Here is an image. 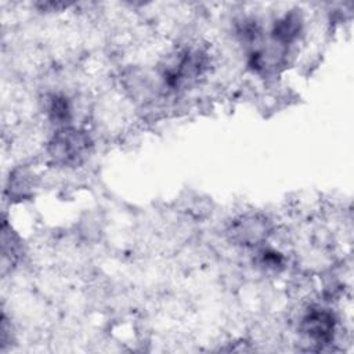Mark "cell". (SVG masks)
<instances>
[{"mask_svg":"<svg viewBox=\"0 0 354 354\" xmlns=\"http://www.w3.org/2000/svg\"><path fill=\"white\" fill-rule=\"evenodd\" d=\"M86 138L76 130L59 131L51 142V153L57 160L72 162L76 160L86 148Z\"/></svg>","mask_w":354,"mask_h":354,"instance_id":"1","label":"cell"},{"mask_svg":"<svg viewBox=\"0 0 354 354\" xmlns=\"http://www.w3.org/2000/svg\"><path fill=\"white\" fill-rule=\"evenodd\" d=\"M335 329V318L325 310H315L303 319V330L314 340L326 343L332 339Z\"/></svg>","mask_w":354,"mask_h":354,"instance_id":"2","label":"cell"},{"mask_svg":"<svg viewBox=\"0 0 354 354\" xmlns=\"http://www.w3.org/2000/svg\"><path fill=\"white\" fill-rule=\"evenodd\" d=\"M300 25H301V19L297 14L295 12L288 14L275 24L272 35L277 40L282 43L292 41L300 32Z\"/></svg>","mask_w":354,"mask_h":354,"instance_id":"3","label":"cell"},{"mask_svg":"<svg viewBox=\"0 0 354 354\" xmlns=\"http://www.w3.org/2000/svg\"><path fill=\"white\" fill-rule=\"evenodd\" d=\"M50 113L53 116V119L58 120V122H64L65 119H68L69 116V108H68V102L64 98H58L55 97L51 102L50 106Z\"/></svg>","mask_w":354,"mask_h":354,"instance_id":"4","label":"cell"}]
</instances>
